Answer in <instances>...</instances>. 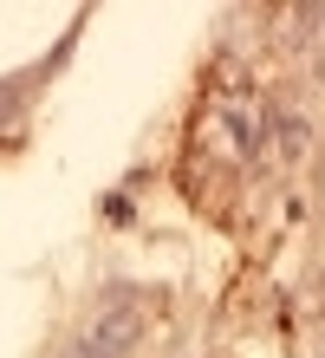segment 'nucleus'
<instances>
[{"label": "nucleus", "mask_w": 325, "mask_h": 358, "mask_svg": "<svg viewBox=\"0 0 325 358\" xmlns=\"http://www.w3.org/2000/svg\"><path fill=\"white\" fill-rule=\"evenodd\" d=\"M222 124H228V137H234V150L241 157H267V111L260 104H247V98H228L222 104Z\"/></svg>", "instance_id": "nucleus-2"}, {"label": "nucleus", "mask_w": 325, "mask_h": 358, "mask_svg": "<svg viewBox=\"0 0 325 358\" xmlns=\"http://www.w3.org/2000/svg\"><path fill=\"white\" fill-rule=\"evenodd\" d=\"M78 339H85V345H92L98 358H124L130 345H137V339H143V313H130V306H111V313H98V320H92V326H85V332H78Z\"/></svg>", "instance_id": "nucleus-1"}]
</instances>
